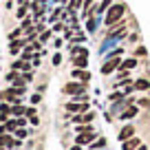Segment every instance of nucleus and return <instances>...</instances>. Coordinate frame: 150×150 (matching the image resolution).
<instances>
[{"label":"nucleus","mask_w":150,"mask_h":150,"mask_svg":"<svg viewBox=\"0 0 150 150\" xmlns=\"http://www.w3.org/2000/svg\"><path fill=\"white\" fill-rule=\"evenodd\" d=\"M126 13V5H112L110 9L106 11V24L112 27V24H117L122 20V16Z\"/></svg>","instance_id":"f257e3e1"},{"label":"nucleus","mask_w":150,"mask_h":150,"mask_svg":"<svg viewBox=\"0 0 150 150\" xmlns=\"http://www.w3.org/2000/svg\"><path fill=\"white\" fill-rule=\"evenodd\" d=\"M84 88H86L84 82H82V84H77V82H69V84H64V88H62V91H64L66 95H73V97H75V95L84 93Z\"/></svg>","instance_id":"f03ea898"},{"label":"nucleus","mask_w":150,"mask_h":150,"mask_svg":"<svg viewBox=\"0 0 150 150\" xmlns=\"http://www.w3.org/2000/svg\"><path fill=\"white\" fill-rule=\"evenodd\" d=\"M18 146H20V139H11L9 135H0V148L9 150V148H18Z\"/></svg>","instance_id":"7ed1b4c3"},{"label":"nucleus","mask_w":150,"mask_h":150,"mask_svg":"<svg viewBox=\"0 0 150 150\" xmlns=\"http://www.w3.org/2000/svg\"><path fill=\"white\" fill-rule=\"evenodd\" d=\"M119 64H122V62H119V57H110V60H108L106 64L102 66V75H108V73H112V71L117 69Z\"/></svg>","instance_id":"20e7f679"},{"label":"nucleus","mask_w":150,"mask_h":150,"mask_svg":"<svg viewBox=\"0 0 150 150\" xmlns=\"http://www.w3.org/2000/svg\"><path fill=\"white\" fill-rule=\"evenodd\" d=\"M93 141H95V132L91 130V132H80L75 144H77V146H86V144H93Z\"/></svg>","instance_id":"39448f33"},{"label":"nucleus","mask_w":150,"mask_h":150,"mask_svg":"<svg viewBox=\"0 0 150 150\" xmlns=\"http://www.w3.org/2000/svg\"><path fill=\"white\" fill-rule=\"evenodd\" d=\"M66 110L73 112V115H80V112L88 110V104L86 102H82V104H66Z\"/></svg>","instance_id":"423d86ee"},{"label":"nucleus","mask_w":150,"mask_h":150,"mask_svg":"<svg viewBox=\"0 0 150 150\" xmlns=\"http://www.w3.org/2000/svg\"><path fill=\"white\" fill-rule=\"evenodd\" d=\"M73 80H80V82H88L91 80V73L86 69H73Z\"/></svg>","instance_id":"0eeeda50"},{"label":"nucleus","mask_w":150,"mask_h":150,"mask_svg":"<svg viewBox=\"0 0 150 150\" xmlns=\"http://www.w3.org/2000/svg\"><path fill=\"white\" fill-rule=\"evenodd\" d=\"M139 146H141V141L137 139V137H130V139H126V141H124L122 150H137Z\"/></svg>","instance_id":"6e6552de"},{"label":"nucleus","mask_w":150,"mask_h":150,"mask_svg":"<svg viewBox=\"0 0 150 150\" xmlns=\"http://www.w3.org/2000/svg\"><path fill=\"white\" fill-rule=\"evenodd\" d=\"M130 137H135V128L132 126H126V128L119 130V141H126V139H130Z\"/></svg>","instance_id":"1a4fd4ad"},{"label":"nucleus","mask_w":150,"mask_h":150,"mask_svg":"<svg viewBox=\"0 0 150 150\" xmlns=\"http://www.w3.org/2000/svg\"><path fill=\"white\" fill-rule=\"evenodd\" d=\"M132 88H135V91H148V88H150V80L141 77V80H137L135 84H132Z\"/></svg>","instance_id":"9d476101"},{"label":"nucleus","mask_w":150,"mask_h":150,"mask_svg":"<svg viewBox=\"0 0 150 150\" xmlns=\"http://www.w3.org/2000/svg\"><path fill=\"white\" fill-rule=\"evenodd\" d=\"M73 64H75V69H86V66H88V60H86V55H75L73 57Z\"/></svg>","instance_id":"9b49d317"},{"label":"nucleus","mask_w":150,"mask_h":150,"mask_svg":"<svg viewBox=\"0 0 150 150\" xmlns=\"http://www.w3.org/2000/svg\"><path fill=\"white\" fill-rule=\"evenodd\" d=\"M135 66H137V60L135 57H128V60H124L122 64H119V69L122 71H130V69H135Z\"/></svg>","instance_id":"f8f14e48"},{"label":"nucleus","mask_w":150,"mask_h":150,"mask_svg":"<svg viewBox=\"0 0 150 150\" xmlns=\"http://www.w3.org/2000/svg\"><path fill=\"white\" fill-rule=\"evenodd\" d=\"M93 119H95V112H86V115H82V117L75 115V122L77 124H88V122H93Z\"/></svg>","instance_id":"ddd939ff"},{"label":"nucleus","mask_w":150,"mask_h":150,"mask_svg":"<svg viewBox=\"0 0 150 150\" xmlns=\"http://www.w3.org/2000/svg\"><path fill=\"white\" fill-rule=\"evenodd\" d=\"M20 47H27V40H13V42H11V47H9V51H11V53H18Z\"/></svg>","instance_id":"4468645a"},{"label":"nucleus","mask_w":150,"mask_h":150,"mask_svg":"<svg viewBox=\"0 0 150 150\" xmlns=\"http://www.w3.org/2000/svg\"><path fill=\"white\" fill-rule=\"evenodd\" d=\"M137 112H139V108H137V106H130V108H126V112H122V119H132Z\"/></svg>","instance_id":"2eb2a0df"},{"label":"nucleus","mask_w":150,"mask_h":150,"mask_svg":"<svg viewBox=\"0 0 150 150\" xmlns=\"http://www.w3.org/2000/svg\"><path fill=\"white\" fill-rule=\"evenodd\" d=\"M9 112H11V106L9 104H2V106H0V119H5Z\"/></svg>","instance_id":"dca6fc26"},{"label":"nucleus","mask_w":150,"mask_h":150,"mask_svg":"<svg viewBox=\"0 0 150 150\" xmlns=\"http://www.w3.org/2000/svg\"><path fill=\"white\" fill-rule=\"evenodd\" d=\"M11 112H13V115H18V117H20V115H24V112H27V108H24V106H20V104H16V106L11 108Z\"/></svg>","instance_id":"f3484780"},{"label":"nucleus","mask_w":150,"mask_h":150,"mask_svg":"<svg viewBox=\"0 0 150 150\" xmlns=\"http://www.w3.org/2000/svg\"><path fill=\"white\" fill-rule=\"evenodd\" d=\"M95 29H97V20H95V18H88V24H86V31H88V33H93Z\"/></svg>","instance_id":"a211bd4d"},{"label":"nucleus","mask_w":150,"mask_h":150,"mask_svg":"<svg viewBox=\"0 0 150 150\" xmlns=\"http://www.w3.org/2000/svg\"><path fill=\"white\" fill-rule=\"evenodd\" d=\"M110 2H112V0H102V5H99V11H108V9H110Z\"/></svg>","instance_id":"6ab92c4d"},{"label":"nucleus","mask_w":150,"mask_h":150,"mask_svg":"<svg viewBox=\"0 0 150 150\" xmlns=\"http://www.w3.org/2000/svg\"><path fill=\"white\" fill-rule=\"evenodd\" d=\"M104 146H106V139H97V141H93V150L104 148Z\"/></svg>","instance_id":"aec40b11"},{"label":"nucleus","mask_w":150,"mask_h":150,"mask_svg":"<svg viewBox=\"0 0 150 150\" xmlns=\"http://www.w3.org/2000/svg\"><path fill=\"white\" fill-rule=\"evenodd\" d=\"M27 9H29V5H27V2H24V5L20 7V9H18V18H24V13H27Z\"/></svg>","instance_id":"412c9836"},{"label":"nucleus","mask_w":150,"mask_h":150,"mask_svg":"<svg viewBox=\"0 0 150 150\" xmlns=\"http://www.w3.org/2000/svg\"><path fill=\"white\" fill-rule=\"evenodd\" d=\"M53 64H55V66L62 64V55H60V53H55V55H53Z\"/></svg>","instance_id":"4be33fe9"},{"label":"nucleus","mask_w":150,"mask_h":150,"mask_svg":"<svg viewBox=\"0 0 150 150\" xmlns=\"http://www.w3.org/2000/svg\"><path fill=\"white\" fill-rule=\"evenodd\" d=\"M27 137V130H16V139H24Z\"/></svg>","instance_id":"5701e85b"},{"label":"nucleus","mask_w":150,"mask_h":150,"mask_svg":"<svg viewBox=\"0 0 150 150\" xmlns=\"http://www.w3.org/2000/svg\"><path fill=\"white\" fill-rule=\"evenodd\" d=\"M49 38H51V31H44V33H40V40H42V42H44V40H49Z\"/></svg>","instance_id":"b1692460"},{"label":"nucleus","mask_w":150,"mask_h":150,"mask_svg":"<svg viewBox=\"0 0 150 150\" xmlns=\"http://www.w3.org/2000/svg\"><path fill=\"white\" fill-rule=\"evenodd\" d=\"M40 99H42V95H40V93H35V95H33V97H31V102H33V104H38V102H40Z\"/></svg>","instance_id":"393cba45"},{"label":"nucleus","mask_w":150,"mask_h":150,"mask_svg":"<svg viewBox=\"0 0 150 150\" xmlns=\"http://www.w3.org/2000/svg\"><path fill=\"white\" fill-rule=\"evenodd\" d=\"M24 115H29V117H35V108H27V112Z\"/></svg>","instance_id":"a878e982"},{"label":"nucleus","mask_w":150,"mask_h":150,"mask_svg":"<svg viewBox=\"0 0 150 150\" xmlns=\"http://www.w3.org/2000/svg\"><path fill=\"white\" fill-rule=\"evenodd\" d=\"M22 77H24V82H31V80H33V75H31V73H24Z\"/></svg>","instance_id":"bb28decb"},{"label":"nucleus","mask_w":150,"mask_h":150,"mask_svg":"<svg viewBox=\"0 0 150 150\" xmlns=\"http://www.w3.org/2000/svg\"><path fill=\"white\" fill-rule=\"evenodd\" d=\"M18 35H20V29H16V31H13V33H11V35H9V38H11V40H16V38H18Z\"/></svg>","instance_id":"cd10ccee"},{"label":"nucleus","mask_w":150,"mask_h":150,"mask_svg":"<svg viewBox=\"0 0 150 150\" xmlns=\"http://www.w3.org/2000/svg\"><path fill=\"white\" fill-rule=\"evenodd\" d=\"M71 150H82V146H77V144H75V146H73Z\"/></svg>","instance_id":"c85d7f7f"},{"label":"nucleus","mask_w":150,"mask_h":150,"mask_svg":"<svg viewBox=\"0 0 150 150\" xmlns=\"http://www.w3.org/2000/svg\"><path fill=\"white\" fill-rule=\"evenodd\" d=\"M137 150H146V146H139V148H137Z\"/></svg>","instance_id":"c756f323"},{"label":"nucleus","mask_w":150,"mask_h":150,"mask_svg":"<svg viewBox=\"0 0 150 150\" xmlns=\"http://www.w3.org/2000/svg\"><path fill=\"white\" fill-rule=\"evenodd\" d=\"M0 150H5V148H0Z\"/></svg>","instance_id":"7c9ffc66"}]
</instances>
